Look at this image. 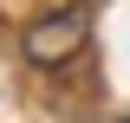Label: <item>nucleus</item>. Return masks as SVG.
Returning <instances> with one entry per match:
<instances>
[{
	"label": "nucleus",
	"instance_id": "f257e3e1",
	"mask_svg": "<svg viewBox=\"0 0 130 123\" xmlns=\"http://www.w3.org/2000/svg\"><path fill=\"white\" fill-rule=\"evenodd\" d=\"M26 46H32V58H39V65H52L59 52H72V46H78V19H72V13H59L52 26H39V32H32Z\"/></svg>",
	"mask_w": 130,
	"mask_h": 123
}]
</instances>
